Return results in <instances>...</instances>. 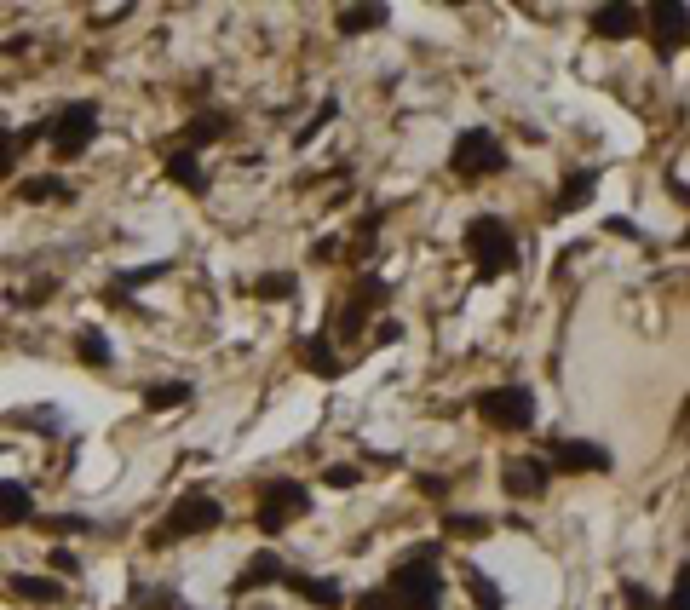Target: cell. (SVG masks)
<instances>
[{"mask_svg":"<svg viewBox=\"0 0 690 610\" xmlns=\"http://www.w3.org/2000/svg\"><path fill=\"white\" fill-rule=\"evenodd\" d=\"M380 593L397 610H443V593H449V582H443V547H414L409 559H397L386 570Z\"/></svg>","mask_w":690,"mask_h":610,"instance_id":"cell-1","label":"cell"},{"mask_svg":"<svg viewBox=\"0 0 690 610\" xmlns=\"http://www.w3.org/2000/svg\"><path fill=\"white\" fill-rule=\"evenodd\" d=\"M225 524V501L207 490H184L167 513L156 518V530H150V547H179L190 536H207V530H219Z\"/></svg>","mask_w":690,"mask_h":610,"instance_id":"cell-2","label":"cell"},{"mask_svg":"<svg viewBox=\"0 0 690 610\" xmlns=\"http://www.w3.org/2000/svg\"><path fill=\"white\" fill-rule=\"evenodd\" d=\"M466 254H472L483 282H495L518 265V231L506 225L501 213H478V219L466 225Z\"/></svg>","mask_w":690,"mask_h":610,"instance_id":"cell-3","label":"cell"},{"mask_svg":"<svg viewBox=\"0 0 690 610\" xmlns=\"http://www.w3.org/2000/svg\"><path fill=\"white\" fill-rule=\"evenodd\" d=\"M506 167H512V156H506V144L495 139V127H466V133L449 144V173H455V179H495Z\"/></svg>","mask_w":690,"mask_h":610,"instance_id":"cell-4","label":"cell"},{"mask_svg":"<svg viewBox=\"0 0 690 610\" xmlns=\"http://www.w3.org/2000/svg\"><path fill=\"white\" fill-rule=\"evenodd\" d=\"M386 300H391V282L374 277V271H363V277H357V288H351V294L340 300V311H334L328 340H334V346H340V340H363V334H368V317H374Z\"/></svg>","mask_w":690,"mask_h":610,"instance_id":"cell-5","label":"cell"},{"mask_svg":"<svg viewBox=\"0 0 690 610\" xmlns=\"http://www.w3.org/2000/svg\"><path fill=\"white\" fill-rule=\"evenodd\" d=\"M305 513H311V490H305L299 478H271V484H259V507H253L259 536H282V530Z\"/></svg>","mask_w":690,"mask_h":610,"instance_id":"cell-6","label":"cell"},{"mask_svg":"<svg viewBox=\"0 0 690 610\" xmlns=\"http://www.w3.org/2000/svg\"><path fill=\"white\" fill-rule=\"evenodd\" d=\"M46 144H52L58 162L92 150V144H98V104H92V98H75V104H64L58 116H46Z\"/></svg>","mask_w":690,"mask_h":610,"instance_id":"cell-7","label":"cell"},{"mask_svg":"<svg viewBox=\"0 0 690 610\" xmlns=\"http://www.w3.org/2000/svg\"><path fill=\"white\" fill-rule=\"evenodd\" d=\"M483 426H495V432H529L535 426V392L529 386H489L472 398Z\"/></svg>","mask_w":690,"mask_h":610,"instance_id":"cell-8","label":"cell"},{"mask_svg":"<svg viewBox=\"0 0 690 610\" xmlns=\"http://www.w3.org/2000/svg\"><path fill=\"white\" fill-rule=\"evenodd\" d=\"M552 472H610L616 455L593 438H547V455H541Z\"/></svg>","mask_w":690,"mask_h":610,"instance_id":"cell-9","label":"cell"},{"mask_svg":"<svg viewBox=\"0 0 690 610\" xmlns=\"http://www.w3.org/2000/svg\"><path fill=\"white\" fill-rule=\"evenodd\" d=\"M501 490L512 501H541L552 490V467L541 455H506L501 461Z\"/></svg>","mask_w":690,"mask_h":610,"instance_id":"cell-10","label":"cell"},{"mask_svg":"<svg viewBox=\"0 0 690 610\" xmlns=\"http://www.w3.org/2000/svg\"><path fill=\"white\" fill-rule=\"evenodd\" d=\"M236 133V116L230 110H196V116L184 121V133H179V150H190V156H202L207 144H219Z\"/></svg>","mask_w":690,"mask_h":610,"instance_id":"cell-11","label":"cell"},{"mask_svg":"<svg viewBox=\"0 0 690 610\" xmlns=\"http://www.w3.org/2000/svg\"><path fill=\"white\" fill-rule=\"evenodd\" d=\"M282 587L294 593V599H305L311 610H340L345 605V587L334 582V576H311V570H288L282 576Z\"/></svg>","mask_w":690,"mask_h":610,"instance_id":"cell-12","label":"cell"},{"mask_svg":"<svg viewBox=\"0 0 690 610\" xmlns=\"http://www.w3.org/2000/svg\"><path fill=\"white\" fill-rule=\"evenodd\" d=\"M299 363H305V375H317V380H340L345 375V357H340V346L328 340V329L299 340Z\"/></svg>","mask_w":690,"mask_h":610,"instance_id":"cell-13","label":"cell"},{"mask_svg":"<svg viewBox=\"0 0 690 610\" xmlns=\"http://www.w3.org/2000/svg\"><path fill=\"white\" fill-rule=\"evenodd\" d=\"M282 576H288V564L276 559V553H253V559L242 564V570H236L230 593H236V599H242V593H265V587H276Z\"/></svg>","mask_w":690,"mask_h":610,"instance_id":"cell-14","label":"cell"},{"mask_svg":"<svg viewBox=\"0 0 690 610\" xmlns=\"http://www.w3.org/2000/svg\"><path fill=\"white\" fill-rule=\"evenodd\" d=\"M593 35L598 41H633L639 35V24H644V12L639 6H593Z\"/></svg>","mask_w":690,"mask_h":610,"instance_id":"cell-15","label":"cell"},{"mask_svg":"<svg viewBox=\"0 0 690 610\" xmlns=\"http://www.w3.org/2000/svg\"><path fill=\"white\" fill-rule=\"evenodd\" d=\"M161 173H167L179 190H190V196H207V185H213V173L202 167V156H190V150H167Z\"/></svg>","mask_w":690,"mask_h":610,"instance_id":"cell-16","label":"cell"},{"mask_svg":"<svg viewBox=\"0 0 690 610\" xmlns=\"http://www.w3.org/2000/svg\"><path fill=\"white\" fill-rule=\"evenodd\" d=\"M650 24H656V58H673L685 47V6L667 0V6H650Z\"/></svg>","mask_w":690,"mask_h":610,"instance_id":"cell-17","label":"cell"},{"mask_svg":"<svg viewBox=\"0 0 690 610\" xmlns=\"http://www.w3.org/2000/svg\"><path fill=\"white\" fill-rule=\"evenodd\" d=\"M35 518V490L23 478H0V530H18Z\"/></svg>","mask_w":690,"mask_h":610,"instance_id":"cell-18","label":"cell"},{"mask_svg":"<svg viewBox=\"0 0 690 610\" xmlns=\"http://www.w3.org/2000/svg\"><path fill=\"white\" fill-rule=\"evenodd\" d=\"M593 190H598V167H570L564 185H558V196H552V213H575Z\"/></svg>","mask_w":690,"mask_h":610,"instance_id":"cell-19","label":"cell"},{"mask_svg":"<svg viewBox=\"0 0 690 610\" xmlns=\"http://www.w3.org/2000/svg\"><path fill=\"white\" fill-rule=\"evenodd\" d=\"M190 398H196L190 380H156V386H144V409H150V415H173V409H184Z\"/></svg>","mask_w":690,"mask_h":610,"instance_id":"cell-20","label":"cell"},{"mask_svg":"<svg viewBox=\"0 0 690 610\" xmlns=\"http://www.w3.org/2000/svg\"><path fill=\"white\" fill-rule=\"evenodd\" d=\"M460 582H466V593H472V605H478V610H506V593H501V582H495L489 570L460 564Z\"/></svg>","mask_w":690,"mask_h":610,"instance_id":"cell-21","label":"cell"},{"mask_svg":"<svg viewBox=\"0 0 690 610\" xmlns=\"http://www.w3.org/2000/svg\"><path fill=\"white\" fill-rule=\"evenodd\" d=\"M334 24H340V35H374V29L391 24V12L386 6H345Z\"/></svg>","mask_w":690,"mask_h":610,"instance_id":"cell-22","label":"cell"},{"mask_svg":"<svg viewBox=\"0 0 690 610\" xmlns=\"http://www.w3.org/2000/svg\"><path fill=\"white\" fill-rule=\"evenodd\" d=\"M12 593H18V599H29V605H58V599H64V582H58V576H12Z\"/></svg>","mask_w":690,"mask_h":610,"instance_id":"cell-23","label":"cell"},{"mask_svg":"<svg viewBox=\"0 0 690 610\" xmlns=\"http://www.w3.org/2000/svg\"><path fill=\"white\" fill-rule=\"evenodd\" d=\"M248 294H253V300H294L299 277H294V271H265V277L248 282Z\"/></svg>","mask_w":690,"mask_h":610,"instance_id":"cell-24","label":"cell"},{"mask_svg":"<svg viewBox=\"0 0 690 610\" xmlns=\"http://www.w3.org/2000/svg\"><path fill=\"white\" fill-rule=\"evenodd\" d=\"M380 225H386V213L368 208L363 219H357V242H351V265H368L374 259V242H380Z\"/></svg>","mask_w":690,"mask_h":610,"instance_id":"cell-25","label":"cell"},{"mask_svg":"<svg viewBox=\"0 0 690 610\" xmlns=\"http://www.w3.org/2000/svg\"><path fill=\"white\" fill-rule=\"evenodd\" d=\"M75 357L87 363V369H110L115 352H110V340H104V329H81L75 334Z\"/></svg>","mask_w":690,"mask_h":610,"instance_id":"cell-26","label":"cell"},{"mask_svg":"<svg viewBox=\"0 0 690 610\" xmlns=\"http://www.w3.org/2000/svg\"><path fill=\"white\" fill-rule=\"evenodd\" d=\"M23 202H75V185L41 173V179H23Z\"/></svg>","mask_w":690,"mask_h":610,"instance_id":"cell-27","label":"cell"},{"mask_svg":"<svg viewBox=\"0 0 690 610\" xmlns=\"http://www.w3.org/2000/svg\"><path fill=\"white\" fill-rule=\"evenodd\" d=\"M167 271H173L167 259H156V265H133V271H115V282H110V288H121V294H133V288H144V282L167 277Z\"/></svg>","mask_w":690,"mask_h":610,"instance_id":"cell-28","label":"cell"},{"mask_svg":"<svg viewBox=\"0 0 690 610\" xmlns=\"http://www.w3.org/2000/svg\"><path fill=\"white\" fill-rule=\"evenodd\" d=\"M443 530L472 541V536H489V530H495V518H489V513H449V518H443Z\"/></svg>","mask_w":690,"mask_h":610,"instance_id":"cell-29","label":"cell"},{"mask_svg":"<svg viewBox=\"0 0 690 610\" xmlns=\"http://www.w3.org/2000/svg\"><path fill=\"white\" fill-rule=\"evenodd\" d=\"M334 116H340V98H322V104H317V116H311V121H305V127L294 133V150H305V144L317 139V133H322V127H328Z\"/></svg>","mask_w":690,"mask_h":610,"instance_id":"cell-30","label":"cell"},{"mask_svg":"<svg viewBox=\"0 0 690 610\" xmlns=\"http://www.w3.org/2000/svg\"><path fill=\"white\" fill-rule=\"evenodd\" d=\"M322 484H328V490H357V484H363V467H351V461H334V467L322 472Z\"/></svg>","mask_w":690,"mask_h":610,"instance_id":"cell-31","label":"cell"},{"mask_svg":"<svg viewBox=\"0 0 690 610\" xmlns=\"http://www.w3.org/2000/svg\"><path fill=\"white\" fill-rule=\"evenodd\" d=\"M133 599L144 610H184V599H179V593H167V587H161V593H156V587H133Z\"/></svg>","mask_w":690,"mask_h":610,"instance_id":"cell-32","label":"cell"},{"mask_svg":"<svg viewBox=\"0 0 690 610\" xmlns=\"http://www.w3.org/2000/svg\"><path fill=\"white\" fill-rule=\"evenodd\" d=\"M12 167H18V133L0 121V179H12Z\"/></svg>","mask_w":690,"mask_h":610,"instance_id":"cell-33","label":"cell"},{"mask_svg":"<svg viewBox=\"0 0 690 610\" xmlns=\"http://www.w3.org/2000/svg\"><path fill=\"white\" fill-rule=\"evenodd\" d=\"M41 530H69V536H81V530H92V518H81V513H64V518H35Z\"/></svg>","mask_w":690,"mask_h":610,"instance_id":"cell-34","label":"cell"},{"mask_svg":"<svg viewBox=\"0 0 690 610\" xmlns=\"http://www.w3.org/2000/svg\"><path fill=\"white\" fill-rule=\"evenodd\" d=\"M46 564H52V576H81V559H75L69 547H52V553H46Z\"/></svg>","mask_w":690,"mask_h":610,"instance_id":"cell-35","label":"cell"},{"mask_svg":"<svg viewBox=\"0 0 690 610\" xmlns=\"http://www.w3.org/2000/svg\"><path fill=\"white\" fill-rule=\"evenodd\" d=\"M18 426H35V432H58V409H29V415H18Z\"/></svg>","mask_w":690,"mask_h":610,"instance_id":"cell-36","label":"cell"},{"mask_svg":"<svg viewBox=\"0 0 690 610\" xmlns=\"http://www.w3.org/2000/svg\"><path fill=\"white\" fill-rule=\"evenodd\" d=\"M414 490L426 495V501H443V495H449V478H443V472H437V478H432V472H420V478H414Z\"/></svg>","mask_w":690,"mask_h":610,"instance_id":"cell-37","label":"cell"},{"mask_svg":"<svg viewBox=\"0 0 690 610\" xmlns=\"http://www.w3.org/2000/svg\"><path fill=\"white\" fill-rule=\"evenodd\" d=\"M621 599H627V610H656V593H644L639 582H621Z\"/></svg>","mask_w":690,"mask_h":610,"instance_id":"cell-38","label":"cell"},{"mask_svg":"<svg viewBox=\"0 0 690 610\" xmlns=\"http://www.w3.org/2000/svg\"><path fill=\"white\" fill-rule=\"evenodd\" d=\"M351 610H397V605H391L380 587H368V593H357V599H351Z\"/></svg>","mask_w":690,"mask_h":610,"instance_id":"cell-39","label":"cell"},{"mask_svg":"<svg viewBox=\"0 0 690 610\" xmlns=\"http://www.w3.org/2000/svg\"><path fill=\"white\" fill-rule=\"evenodd\" d=\"M334 254H340V236H317V242H311V259H317V265H328Z\"/></svg>","mask_w":690,"mask_h":610,"instance_id":"cell-40","label":"cell"},{"mask_svg":"<svg viewBox=\"0 0 690 610\" xmlns=\"http://www.w3.org/2000/svg\"><path fill=\"white\" fill-rule=\"evenodd\" d=\"M104 305H115V311H144V305H138L133 294H121V288H104Z\"/></svg>","mask_w":690,"mask_h":610,"instance_id":"cell-41","label":"cell"},{"mask_svg":"<svg viewBox=\"0 0 690 610\" xmlns=\"http://www.w3.org/2000/svg\"><path fill=\"white\" fill-rule=\"evenodd\" d=\"M662 610H685V570L673 576V587H667V605Z\"/></svg>","mask_w":690,"mask_h":610,"instance_id":"cell-42","label":"cell"},{"mask_svg":"<svg viewBox=\"0 0 690 610\" xmlns=\"http://www.w3.org/2000/svg\"><path fill=\"white\" fill-rule=\"evenodd\" d=\"M604 231H616V236H633V242H639V225H633V219H604Z\"/></svg>","mask_w":690,"mask_h":610,"instance_id":"cell-43","label":"cell"},{"mask_svg":"<svg viewBox=\"0 0 690 610\" xmlns=\"http://www.w3.org/2000/svg\"><path fill=\"white\" fill-rule=\"evenodd\" d=\"M374 340H403V323H397V317H386V323L374 329Z\"/></svg>","mask_w":690,"mask_h":610,"instance_id":"cell-44","label":"cell"}]
</instances>
